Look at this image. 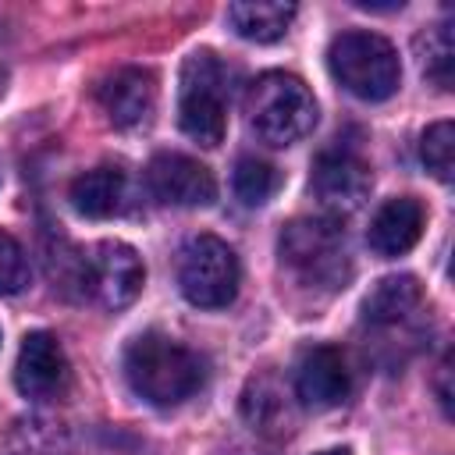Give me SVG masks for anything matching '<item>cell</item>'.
<instances>
[{
  "label": "cell",
  "mask_w": 455,
  "mask_h": 455,
  "mask_svg": "<svg viewBox=\"0 0 455 455\" xmlns=\"http://www.w3.org/2000/svg\"><path fill=\"white\" fill-rule=\"evenodd\" d=\"M124 377L142 402L156 409H171L203 387L206 363L185 341L164 331H146L132 338V345L124 348Z\"/></svg>",
  "instance_id": "cell-1"
},
{
  "label": "cell",
  "mask_w": 455,
  "mask_h": 455,
  "mask_svg": "<svg viewBox=\"0 0 455 455\" xmlns=\"http://www.w3.org/2000/svg\"><path fill=\"white\" fill-rule=\"evenodd\" d=\"M281 263L313 288L338 291L352 277L348 238L338 217H295L277 238Z\"/></svg>",
  "instance_id": "cell-2"
},
{
  "label": "cell",
  "mask_w": 455,
  "mask_h": 455,
  "mask_svg": "<svg viewBox=\"0 0 455 455\" xmlns=\"http://www.w3.org/2000/svg\"><path fill=\"white\" fill-rule=\"evenodd\" d=\"M249 128L267 146H295L316 128V100L299 75L267 71L245 92Z\"/></svg>",
  "instance_id": "cell-3"
},
{
  "label": "cell",
  "mask_w": 455,
  "mask_h": 455,
  "mask_svg": "<svg viewBox=\"0 0 455 455\" xmlns=\"http://www.w3.org/2000/svg\"><path fill=\"white\" fill-rule=\"evenodd\" d=\"M327 68L345 92H352L355 100H366V103H380V100L395 96L398 82H402L398 50L384 36L359 32V28L331 39Z\"/></svg>",
  "instance_id": "cell-4"
},
{
  "label": "cell",
  "mask_w": 455,
  "mask_h": 455,
  "mask_svg": "<svg viewBox=\"0 0 455 455\" xmlns=\"http://www.w3.org/2000/svg\"><path fill=\"white\" fill-rule=\"evenodd\" d=\"M178 124L199 146H220L228 132V68L217 53L196 50L181 64Z\"/></svg>",
  "instance_id": "cell-5"
},
{
  "label": "cell",
  "mask_w": 455,
  "mask_h": 455,
  "mask_svg": "<svg viewBox=\"0 0 455 455\" xmlns=\"http://www.w3.org/2000/svg\"><path fill=\"white\" fill-rule=\"evenodd\" d=\"M238 256L217 235H196L178 252V288L199 309H224L238 295Z\"/></svg>",
  "instance_id": "cell-6"
},
{
  "label": "cell",
  "mask_w": 455,
  "mask_h": 455,
  "mask_svg": "<svg viewBox=\"0 0 455 455\" xmlns=\"http://www.w3.org/2000/svg\"><path fill=\"white\" fill-rule=\"evenodd\" d=\"M78 281L107 309H121L142 291L146 267L128 242H100L78 259Z\"/></svg>",
  "instance_id": "cell-7"
},
{
  "label": "cell",
  "mask_w": 455,
  "mask_h": 455,
  "mask_svg": "<svg viewBox=\"0 0 455 455\" xmlns=\"http://www.w3.org/2000/svg\"><path fill=\"white\" fill-rule=\"evenodd\" d=\"M370 185H373L370 164L352 149L334 146V149H323L313 160L309 192L327 210V217H341V213L359 210L370 196Z\"/></svg>",
  "instance_id": "cell-8"
},
{
  "label": "cell",
  "mask_w": 455,
  "mask_h": 455,
  "mask_svg": "<svg viewBox=\"0 0 455 455\" xmlns=\"http://www.w3.org/2000/svg\"><path fill=\"white\" fill-rule=\"evenodd\" d=\"M146 185L149 192L167 206H210L217 199V181L206 164L185 153H156L146 164Z\"/></svg>",
  "instance_id": "cell-9"
},
{
  "label": "cell",
  "mask_w": 455,
  "mask_h": 455,
  "mask_svg": "<svg viewBox=\"0 0 455 455\" xmlns=\"http://www.w3.org/2000/svg\"><path fill=\"white\" fill-rule=\"evenodd\" d=\"M352 391V373L334 345H316L306 348L299 366H295V398L306 409H334L348 398Z\"/></svg>",
  "instance_id": "cell-10"
},
{
  "label": "cell",
  "mask_w": 455,
  "mask_h": 455,
  "mask_svg": "<svg viewBox=\"0 0 455 455\" xmlns=\"http://www.w3.org/2000/svg\"><path fill=\"white\" fill-rule=\"evenodd\" d=\"M100 107L117 128H142L156 110V75L149 68H117L96 89Z\"/></svg>",
  "instance_id": "cell-11"
},
{
  "label": "cell",
  "mask_w": 455,
  "mask_h": 455,
  "mask_svg": "<svg viewBox=\"0 0 455 455\" xmlns=\"http://www.w3.org/2000/svg\"><path fill=\"white\" fill-rule=\"evenodd\" d=\"M14 384L25 398H53L68 384V355L50 331L25 334L14 363Z\"/></svg>",
  "instance_id": "cell-12"
},
{
  "label": "cell",
  "mask_w": 455,
  "mask_h": 455,
  "mask_svg": "<svg viewBox=\"0 0 455 455\" xmlns=\"http://www.w3.org/2000/svg\"><path fill=\"white\" fill-rule=\"evenodd\" d=\"M423 224H427L423 203L412 196H395L373 213V220L366 228V242L377 256L395 259V256H405L419 242Z\"/></svg>",
  "instance_id": "cell-13"
},
{
  "label": "cell",
  "mask_w": 455,
  "mask_h": 455,
  "mask_svg": "<svg viewBox=\"0 0 455 455\" xmlns=\"http://www.w3.org/2000/svg\"><path fill=\"white\" fill-rule=\"evenodd\" d=\"M68 199H71L75 213H82L89 220L117 217L128 210V174L121 167H110V164L92 167L71 181Z\"/></svg>",
  "instance_id": "cell-14"
},
{
  "label": "cell",
  "mask_w": 455,
  "mask_h": 455,
  "mask_svg": "<svg viewBox=\"0 0 455 455\" xmlns=\"http://www.w3.org/2000/svg\"><path fill=\"white\" fill-rule=\"evenodd\" d=\"M423 302V288L412 274H387L380 277L363 299V320L370 327H395L405 323Z\"/></svg>",
  "instance_id": "cell-15"
},
{
  "label": "cell",
  "mask_w": 455,
  "mask_h": 455,
  "mask_svg": "<svg viewBox=\"0 0 455 455\" xmlns=\"http://www.w3.org/2000/svg\"><path fill=\"white\" fill-rule=\"evenodd\" d=\"M295 18V4L281 0H242L228 7V25L249 43H277Z\"/></svg>",
  "instance_id": "cell-16"
},
{
  "label": "cell",
  "mask_w": 455,
  "mask_h": 455,
  "mask_svg": "<svg viewBox=\"0 0 455 455\" xmlns=\"http://www.w3.org/2000/svg\"><path fill=\"white\" fill-rule=\"evenodd\" d=\"M416 57H419V71L437 85V89H451V68H455V39H451V25H430L416 36Z\"/></svg>",
  "instance_id": "cell-17"
},
{
  "label": "cell",
  "mask_w": 455,
  "mask_h": 455,
  "mask_svg": "<svg viewBox=\"0 0 455 455\" xmlns=\"http://www.w3.org/2000/svg\"><path fill=\"white\" fill-rule=\"evenodd\" d=\"M231 185H235V196L245 206H263L281 188V171L270 160H263V156H242L235 164Z\"/></svg>",
  "instance_id": "cell-18"
},
{
  "label": "cell",
  "mask_w": 455,
  "mask_h": 455,
  "mask_svg": "<svg viewBox=\"0 0 455 455\" xmlns=\"http://www.w3.org/2000/svg\"><path fill=\"white\" fill-rule=\"evenodd\" d=\"M242 412L256 430H288L284 423L291 419L288 402L274 380H252L242 398Z\"/></svg>",
  "instance_id": "cell-19"
},
{
  "label": "cell",
  "mask_w": 455,
  "mask_h": 455,
  "mask_svg": "<svg viewBox=\"0 0 455 455\" xmlns=\"http://www.w3.org/2000/svg\"><path fill=\"white\" fill-rule=\"evenodd\" d=\"M419 160L437 181H444V185L451 181V174H455V128H451V121H434L419 135Z\"/></svg>",
  "instance_id": "cell-20"
},
{
  "label": "cell",
  "mask_w": 455,
  "mask_h": 455,
  "mask_svg": "<svg viewBox=\"0 0 455 455\" xmlns=\"http://www.w3.org/2000/svg\"><path fill=\"white\" fill-rule=\"evenodd\" d=\"M25 284H28V256L18 245V238L0 231V295H14Z\"/></svg>",
  "instance_id": "cell-21"
},
{
  "label": "cell",
  "mask_w": 455,
  "mask_h": 455,
  "mask_svg": "<svg viewBox=\"0 0 455 455\" xmlns=\"http://www.w3.org/2000/svg\"><path fill=\"white\" fill-rule=\"evenodd\" d=\"M316 455H352L348 448H327V451H316Z\"/></svg>",
  "instance_id": "cell-22"
}]
</instances>
